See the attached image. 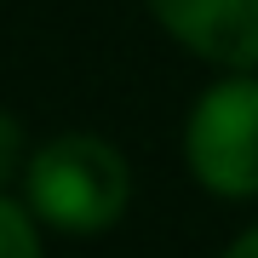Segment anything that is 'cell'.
I'll use <instances>...</instances> for the list:
<instances>
[{
    "instance_id": "6da1fadb",
    "label": "cell",
    "mask_w": 258,
    "mask_h": 258,
    "mask_svg": "<svg viewBox=\"0 0 258 258\" xmlns=\"http://www.w3.org/2000/svg\"><path fill=\"white\" fill-rule=\"evenodd\" d=\"M23 178H29V207L69 235L109 230L132 195V172L120 149L92 132H63V138L40 144Z\"/></svg>"
},
{
    "instance_id": "7a4b0ae2",
    "label": "cell",
    "mask_w": 258,
    "mask_h": 258,
    "mask_svg": "<svg viewBox=\"0 0 258 258\" xmlns=\"http://www.w3.org/2000/svg\"><path fill=\"white\" fill-rule=\"evenodd\" d=\"M184 155L195 184L212 189L218 201L258 195V81L252 75H230L201 92L184 126Z\"/></svg>"
},
{
    "instance_id": "3957f363",
    "label": "cell",
    "mask_w": 258,
    "mask_h": 258,
    "mask_svg": "<svg viewBox=\"0 0 258 258\" xmlns=\"http://www.w3.org/2000/svg\"><path fill=\"white\" fill-rule=\"evenodd\" d=\"M149 12L195 57L235 75L258 69V0H149Z\"/></svg>"
},
{
    "instance_id": "277c9868",
    "label": "cell",
    "mask_w": 258,
    "mask_h": 258,
    "mask_svg": "<svg viewBox=\"0 0 258 258\" xmlns=\"http://www.w3.org/2000/svg\"><path fill=\"white\" fill-rule=\"evenodd\" d=\"M0 258H40V235H35V218L0 195Z\"/></svg>"
},
{
    "instance_id": "5b68a950",
    "label": "cell",
    "mask_w": 258,
    "mask_h": 258,
    "mask_svg": "<svg viewBox=\"0 0 258 258\" xmlns=\"http://www.w3.org/2000/svg\"><path fill=\"white\" fill-rule=\"evenodd\" d=\"M18 155H23V132H18V120H12L6 109H0V184L12 178V166H18Z\"/></svg>"
},
{
    "instance_id": "8992f818",
    "label": "cell",
    "mask_w": 258,
    "mask_h": 258,
    "mask_svg": "<svg viewBox=\"0 0 258 258\" xmlns=\"http://www.w3.org/2000/svg\"><path fill=\"white\" fill-rule=\"evenodd\" d=\"M224 258H258V230H247V235H241V241H235V247L224 252Z\"/></svg>"
}]
</instances>
